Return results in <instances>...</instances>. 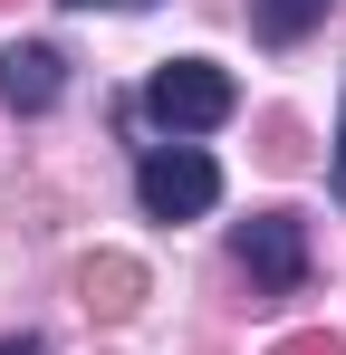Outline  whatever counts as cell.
<instances>
[{
	"mask_svg": "<svg viewBox=\"0 0 346 355\" xmlns=\"http://www.w3.org/2000/svg\"><path fill=\"white\" fill-rule=\"evenodd\" d=\"M231 106H240V87H231V67H212V58H173V67L145 77V116L164 125V135H212Z\"/></svg>",
	"mask_w": 346,
	"mask_h": 355,
	"instance_id": "6da1fadb",
	"label": "cell"
},
{
	"mask_svg": "<svg viewBox=\"0 0 346 355\" xmlns=\"http://www.w3.org/2000/svg\"><path fill=\"white\" fill-rule=\"evenodd\" d=\"M135 202H145L154 221H202V211L222 202V164H212L202 144H154V154L135 164Z\"/></svg>",
	"mask_w": 346,
	"mask_h": 355,
	"instance_id": "7a4b0ae2",
	"label": "cell"
},
{
	"mask_svg": "<svg viewBox=\"0 0 346 355\" xmlns=\"http://www.w3.org/2000/svg\"><path fill=\"white\" fill-rule=\"evenodd\" d=\"M240 269H250V288L298 297L308 288V221L298 211H250L240 221Z\"/></svg>",
	"mask_w": 346,
	"mask_h": 355,
	"instance_id": "3957f363",
	"label": "cell"
},
{
	"mask_svg": "<svg viewBox=\"0 0 346 355\" xmlns=\"http://www.w3.org/2000/svg\"><path fill=\"white\" fill-rule=\"evenodd\" d=\"M58 96H67V58H58L49 39L0 49V106H10V116H49Z\"/></svg>",
	"mask_w": 346,
	"mask_h": 355,
	"instance_id": "277c9868",
	"label": "cell"
},
{
	"mask_svg": "<svg viewBox=\"0 0 346 355\" xmlns=\"http://www.w3.org/2000/svg\"><path fill=\"white\" fill-rule=\"evenodd\" d=\"M145 288H154V279H145V259H125V250H97V259L77 269V307H87L97 327H125V317L145 307Z\"/></svg>",
	"mask_w": 346,
	"mask_h": 355,
	"instance_id": "5b68a950",
	"label": "cell"
},
{
	"mask_svg": "<svg viewBox=\"0 0 346 355\" xmlns=\"http://www.w3.org/2000/svg\"><path fill=\"white\" fill-rule=\"evenodd\" d=\"M327 10H337V0H250V29H260L270 49H298V39H308Z\"/></svg>",
	"mask_w": 346,
	"mask_h": 355,
	"instance_id": "8992f818",
	"label": "cell"
},
{
	"mask_svg": "<svg viewBox=\"0 0 346 355\" xmlns=\"http://www.w3.org/2000/svg\"><path fill=\"white\" fill-rule=\"evenodd\" d=\"M260 164H270V173H298V164H308V125L298 116H260Z\"/></svg>",
	"mask_w": 346,
	"mask_h": 355,
	"instance_id": "52a82bcc",
	"label": "cell"
},
{
	"mask_svg": "<svg viewBox=\"0 0 346 355\" xmlns=\"http://www.w3.org/2000/svg\"><path fill=\"white\" fill-rule=\"evenodd\" d=\"M270 355H346V336H327V327H308V336H279Z\"/></svg>",
	"mask_w": 346,
	"mask_h": 355,
	"instance_id": "ba28073f",
	"label": "cell"
},
{
	"mask_svg": "<svg viewBox=\"0 0 346 355\" xmlns=\"http://www.w3.org/2000/svg\"><path fill=\"white\" fill-rule=\"evenodd\" d=\"M327 182H337V202H346V116H337V164H327Z\"/></svg>",
	"mask_w": 346,
	"mask_h": 355,
	"instance_id": "9c48e42d",
	"label": "cell"
},
{
	"mask_svg": "<svg viewBox=\"0 0 346 355\" xmlns=\"http://www.w3.org/2000/svg\"><path fill=\"white\" fill-rule=\"evenodd\" d=\"M0 355H49V346H39V336H0Z\"/></svg>",
	"mask_w": 346,
	"mask_h": 355,
	"instance_id": "30bf717a",
	"label": "cell"
},
{
	"mask_svg": "<svg viewBox=\"0 0 346 355\" xmlns=\"http://www.w3.org/2000/svg\"><path fill=\"white\" fill-rule=\"evenodd\" d=\"M87 10H97V0H87ZM115 10H135V0H115Z\"/></svg>",
	"mask_w": 346,
	"mask_h": 355,
	"instance_id": "8fae6325",
	"label": "cell"
},
{
	"mask_svg": "<svg viewBox=\"0 0 346 355\" xmlns=\"http://www.w3.org/2000/svg\"><path fill=\"white\" fill-rule=\"evenodd\" d=\"M0 10H10V0H0Z\"/></svg>",
	"mask_w": 346,
	"mask_h": 355,
	"instance_id": "7c38bea8",
	"label": "cell"
}]
</instances>
